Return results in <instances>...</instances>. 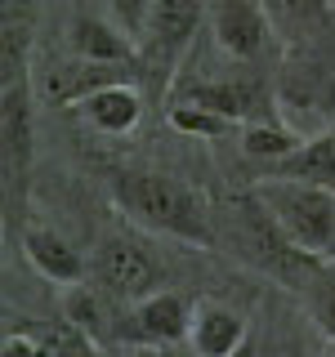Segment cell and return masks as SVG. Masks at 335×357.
I'll return each mask as SVG.
<instances>
[{
	"mask_svg": "<svg viewBox=\"0 0 335 357\" xmlns=\"http://www.w3.org/2000/svg\"><path fill=\"white\" fill-rule=\"evenodd\" d=\"M232 126L237 121L215 112V107L188 103V98H174L170 103V130H179V134H193V139H228Z\"/></svg>",
	"mask_w": 335,
	"mask_h": 357,
	"instance_id": "obj_16",
	"label": "cell"
},
{
	"mask_svg": "<svg viewBox=\"0 0 335 357\" xmlns=\"http://www.w3.org/2000/svg\"><path fill=\"white\" fill-rule=\"evenodd\" d=\"M299 290H304V304L318 321V331L335 344V264H313Z\"/></svg>",
	"mask_w": 335,
	"mask_h": 357,
	"instance_id": "obj_15",
	"label": "cell"
},
{
	"mask_svg": "<svg viewBox=\"0 0 335 357\" xmlns=\"http://www.w3.org/2000/svg\"><path fill=\"white\" fill-rule=\"evenodd\" d=\"M22 255H27V264L54 286H81L85 282L81 250H72V245L50 228H27L22 232Z\"/></svg>",
	"mask_w": 335,
	"mask_h": 357,
	"instance_id": "obj_9",
	"label": "cell"
},
{
	"mask_svg": "<svg viewBox=\"0 0 335 357\" xmlns=\"http://www.w3.org/2000/svg\"><path fill=\"white\" fill-rule=\"evenodd\" d=\"M331 31H335V14H331Z\"/></svg>",
	"mask_w": 335,
	"mask_h": 357,
	"instance_id": "obj_20",
	"label": "cell"
},
{
	"mask_svg": "<svg viewBox=\"0 0 335 357\" xmlns=\"http://www.w3.org/2000/svg\"><path fill=\"white\" fill-rule=\"evenodd\" d=\"M268 174L282 178H308V183H327L335 188V130L318 134V139H304L290 156L268 165Z\"/></svg>",
	"mask_w": 335,
	"mask_h": 357,
	"instance_id": "obj_12",
	"label": "cell"
},
{
	"mask_svg": "<svg viewBox=\"0 0 335 357\" xmlns=\"http://www.w3.org/2000/svg\"><path fill=\"white\" fill-rule=\"evenodd\" d=\"M152 9L156 0H107V14L117 22L126 36L143 50V40H148V27H152Z\"/></svg>",
	"mask_w": 335,
	"mask_h": 357,
	"instance_id": "obj_17",
	"label": "cell"
},
{
	"mask_svg": "<svg viewBox=\"0 0 335 357\" xmlns=\"http://www.w3.org/2000/svg\"><path fill=\"white\" fill-rule=\"evenodd\" d=\"M174 98H188V103H201V107H215L223 116H232L237 126H251V121H264V107H268V94L260 81L251 76H237V81H193L188 89H179Z\"/></svg>",
	"mask_w": 335,
	"mask_h": 357,
	"instance_id": "obj_8",
	"label": "cell"
},
{
	"mask_svg": "<svg viewBox=\"0 0 335 357\" xmlns=\"http://www.w3.org/2000/svg\"><path fill=\"white\" fill-rule=\"evenodd\" d=\"M76 116H81L94 134L121 139V134H130L143 121V94L134 89V81L98 85V89H89V94L76 98Z\"/></svg>",
	"mask_w": 335,
	"mask_h": 357,
	"instance_id": "obj_7",
	"label": "cell"
},
{
	"mask_svg": "<svg viewBox=\"0 0 335 357\" xmlns=\"http://www.w3.org/2000/svg\"><path fill=\"white\" fill-rule=\"evenodd\" d=\"M112 201H117V210H126L134 223H143L152 232H165V237L193 241V245H215L206 197L174 174L121 170L112 174Z\"/></svg>",
	"mask_w": 335,
	"mask_h": 357,
	"instance_id": "obj_1",
	"label": "cell"
},
{
	"mask_svg": "<svg viewBox=\"0 0 335 357\" xmlns=\"http://www.w3.org/2000/svg\"><path fill=\"white\" fill-rule=\"evenodd\" d=\"M0 357H40V349L27 340V335H5V349H0Z\"/></svg>",
	"mask_w": 335,
	"mask_h": 357,
	"instance_id": "obj_19",
	"label": "cell"
},
{
	"mask_svg": "<svg viewBox=\"0 0 335 357\" xmlns=\"http://www.w3.org/2000/svg\"><path fill=\"white\" fill-rule=\"evenodd\" d=\"M273 27L290 31V36H318V31H331V14L335 9L327 0H264Z\"/></svg>",
	"mask_w": 335,
	"mask_h": 357,
	"instance_id": "obj_13",
	"label": "cell"
},
{
	"mask_svg": "<svg viewBox=\"0 0 335 357\" xmlns=\"http://www.w3.org/2000/svg\"><path fill=\"white\" fill-rule=\"evenodd\" d=\"M188 340H193L197 357H237L246 349V321H241V312L206 299L193 312V335Z\"/></svg>",
	"mask_w": 335,
	"mask_h": 357,
	"instance_id": "obj_10",
	"label": "cell"
},
{
	"mask_svg": "<svg viewBox=\"0 0 335 357\" xmlns=\"http://www.w3.org/2000/svg\"><path fill=\"white\" fill-rule=\"evenodd\" d=\"M299 134L295 130H286L282 121H251V126H241V152L246 156H255V161H264V165H273V161H282V156H290L299 148Z\"/></svg>",
	"mask_w": 335,
	"mask_h": 357,
	"instance_id": "obj_14",
	"label": "cell"
},
{
	"mask_svg": "<svg viewBox=\"0 0 335 357\" xmlns=\"http://www.w3.org/2000/svg\"><path fill=\"white\" fill-rule=\"evenodd\" d=\"M255 201L268 210L277 232L313 264H335V188L308 178L264 174L251 188Z\"/></svg>",
	"mask_w": 335,
	"mask_h": 357,
	"instance_id": "obj_2",
	"label": "cell"
},
{
	"mask_svg": "<svg viewBox=\"0 0 335 357\" xmlns=\"http://www.w3.org/2000/svg\"><path fill=\"white\" fill-rule=\"evenodd\" d=\"M206 22L228 59H255L268 40V27H273L264 0H210Z\"/></svg>",
	"mask_w": 335,
	"mask_h": 357,
	"instance_id": "obj_6",
	"label": "cell"
},
{
	"mask_svg": "<svg viewBox=\"0 0 335 357\" xmlns=\"http://www.w3.org/2000/svg\"><path fill=\"white\" fill-rule=\"evenodd\" d=\"M193 299L179 290H152V295L134 299L121 312L117 340L126 344H148V349H170V344L193 335Z\"/></svg>",
	"mask_w": 335,
	"mask_h": 357,
	"instance_id": "obj_3",
	"label": "cell"
},
{
	"mask_svg": "<svg viewBox=\"0 0 335 357\" xmlns=\"http://www.w3.org/2000/svg\"><path fill=\"white\" fill-rule=\"evenodd\" d=\"M63 312H67V321H72L76 331H85V335H103V308H98V299H94V295H89V286H67Z\"/></svg>",
	"mask_w": 335,
	"mask_h": 357,
	"instance_id": "obj_18",
	"label": "cell"
},
{
	"mask_svg": "<svg viewBox=\"0 0 335 357\" xmlns=\"http://www.w3.org/2000/svg\"><path fill=\"white\" fill-rule=\"evenodd\" d=\"M206 9H210V0H156L148 40H143L148 72H156L161 81L174 72V63L184 59V50L193 45L197 27L206 22Z\"/></svg>",
	"mask_w": 335,
	"mask_h": 357,
	"instance_id": "obj_5",
	"label": "cell"
},
{
	"mask_svg": "<svg viewBox=\"0 0 335 357\" xmlns=\"http://www.w3.org/2000/svg\"><path fill=\"white\" fill-rule=\"evenodd\" d=\"M72 54L81 63H94V67H121V63H134L139 45H134L117 22L76 18L72 22Z\"/></svg>",
	"mask_w": 335,
	"mask_h": 357,
	"instance_id": "obj_11",
	"label": "cell"
},
{
	"mask_svg": "<svg viewBox=\"0 0 335 357\" xmlns=\"http://www.w3.org/2000/svg\"><path fill=\"white\" fill-rule=\"evenodd\" d=\"M94 273H98V286L107 295H117L121 304H134V299L161 290V264L148 245H139L126 232H112V237L98 241V255H94Z\"/></svg>",
	"mask_w": 335,
	"mask_h": 357,
	"instance_id": "obj_4",
	"label": "cell"
}]
</instances>
